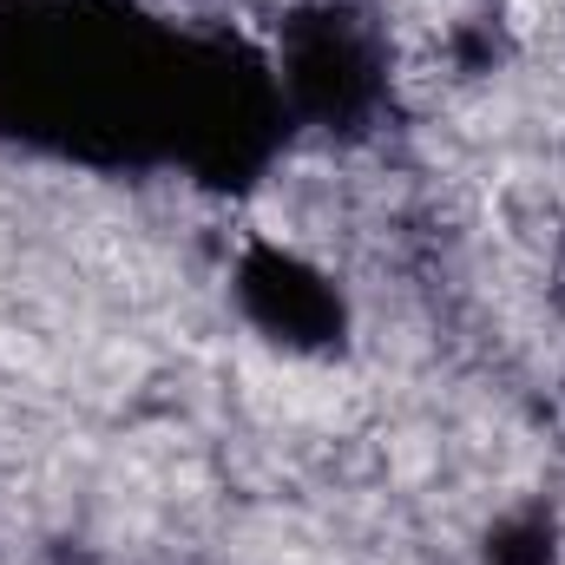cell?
<instances>
[{"instance_id": "cell-3", "label": "cell", "mask_w": 565, "mask_h": 565, "mask_svg": "<svg viewBox=\"0 0 565 565\" xmlns=\"http://www.w3.org/2000/svg\"><path fill=\"white\" fill-rule=\"evenodd\" d=\"M237 302L244 316L282 342V349H302V355H322L349 335V302L342 289L322 277L309 257L282 250V244H250L237 257Z\"/></svg>"}, {"instance_id": "cell-4", "label": "cell", "mask_w": 565, "mask_h": 565, "mask_svg": "<svg viewBox=\"0 0 565 565\" xmlns=\"http://www.w3.org/2000/svg\"><path fill=\"white\" fill-rule=\"evenodd\" d=\"M553 559H559V540H553L546 513H513L487 540V565H553Z\"/></svg>"}, {"instance_id": "cell-2", "label": "cell", "mask_w": 565, "mask_h": 565, "mask_svg": "<svg viewBox=\"0 0 565 565\" xmlns=\"http://www.w3.org/2000/svg\"><path fill=\"white\" fill-rule=\"evenodd\" d=\"M277 86L296 126H322V132H362L382 99H388V60L382 40L369 33L362 13L322 0V7H296L282 20L277 40Z\"/></svg>"}, {"instance_id": "cell-1", "label": "cell", "mask_w": 565, "mask_h": 565, "mask_svg": "<svg viewBox=\"0 0 565 565\" xmlns=\"http://www.w3.org/2000/svg\"><path fill=\"white\" fill-rule=\"evenodd\" d=\"M277 66L132 0H0V139L86 171L250 184L289 139Z\"/></svg>"}]
</instances>
